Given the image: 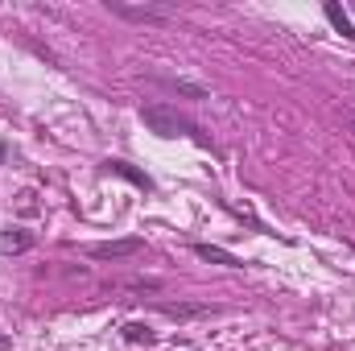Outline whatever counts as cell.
<instances>
[{"label":"cell","mask_w":355,"mask_h":351,"mask_svg":"<svg viewBox=\"0 0 355 351\" xmlns=\"http://www.w3.org/2000/svg\"><path fill=\"white\" fill-rule=\"evenodd\" d=\"M141 120H145L157 137H190V132H194V124H190L186 116H178L174 108H166V103H145V108H141Z\"/></svg>","instance_id":"obj_1"},{"label":"cell","mask_w":355,"mask_h":351,"mask_svg":"<svg viewBox=\"0 0 355 351\" xmlns=\"http://www.w3.org/2000/svg\"><path fill=\"white\" fill-rule=\"evenodd\" d=\"M145 244L137 240V236H128V240H107V244H91V257L95 261H124V257H137Z\"/></svg>","instance_id":"obj_2"},{"label":"cell","mask_w":355,"mask_h":351,"mask_svg":"<svg viewBox=\"0 0 355 351\" xmlns=\"http://www.w3.org/2000/svg\"><path fill=\"white\" fill-rule=\"evenodd\" d=\"M107 8L116 12V17H128V21H145V25H162V21H170V12H162V8H141V4H124V0H107Z\"/></svg>","instance_id":"obj_3"},{"label":"cell","mask_w":355,"mask_h":351,"mask_svg":"<svg viewBox=\"0 0 355 351\" xmlns=\"http://www.w3.org/2000/svg\"><path fill=\"white\" fill-rule=\"evenodd\" d=\"M29 248H33V232H25V228H4L0 232V257H21Z\"/></svg>","instance_id":"obj_4"},{"label":"cell","mask_w":355,"mask_h":351,"mask_svg":"<svg viewBox=\"0 0 355 351\" xmlns=\"http://www.w3.org/2000/svg\"><path fill=\"white\" fill-rule=\"evenodd\" d=\"M194 252L202 257V261L211 264H223V268H240V257H232L227 248H219V244H194Z\"/></svg>","instance_id":"obj_5"},{"label":"cell","mask_w":355,"mask_h":351,"mask_svg":"<svg viewBox=\"0 0 355 351\" xmlns=\"http://www.w3.org/2000/svg\"><path fill=\"white\" fill-rule=\"evenodd\" d=\"M322 12H327V21H331V25H335V29H339L343 37H352V42H355V25H352V17H347V12H343V8H339L335 0H327V8H322Z\"/></svg>","instance_id":"obj_6"},{"label":"cell","mask_w":355,"mask_h":351,"mask_svg":"<svg viewBox=\"0 0 355 351\" xmlns=\"http://www.w3.org/2000/svg\"><path fill=\"white\" fill-rule=\"evenodd\" d=\"M107 174H120V178H128L132 186H141V190H153V182L141 174V170H132L128 162H107Z\"/></svg>","instance_id":"obj_7"},{"label":"cell","mask_w":355,"mask_h":351,"mask_svg":"<svg viewBox=\"0 0 355 351\" xmlns=\"http://www.w3.org/2000/svg\"><path fill=\"white\" fill-rule=\"evenodd\" d=\"M166 87H174L178 95H190V99H207V87H198V83H186V79H166Z\"/></svg>","instance_id":"obj_8"},{"label":"cell","mask_w":355,"mask_h":351,"mask_svg":"<svg viewBox=\"0 0 355 351\" xmlns=\"http://www.w3.org/2000/svg\"><path fill=\"white\" fill-rule=\"evenodd\" d=\"M124 339H132V343H149V339H153V331H149V327H141V323H128V327H124Z\"/></svg>","instance_id":"obj_9"},{"label":"cell","mask_w":355,"mask_h":351,"mask_svg":"<svg viewBox=\"0 0 355 351\" xmlns=\"http://www.w3.org/2000/svg\"><path fill=\"white\" fill-rule=\"evenodd\" d=\"M12 348V343H8V335H4V331H0V351H8Z\"/></svg>","instance_id":"obj_10"},{"label":"cell","mask_w":355,"mask_h":351,"mask_svg":"<svg viewBox=\"0 0 355 351\" xmlns=\"http://www.w3.org/2000/svg\"><path fill=\"white\" fill-rule=\"evenodd\" d=\"M0 153H4V149H0Z\"/></svg>","instance_id":"obj_11"}]
</instances>
